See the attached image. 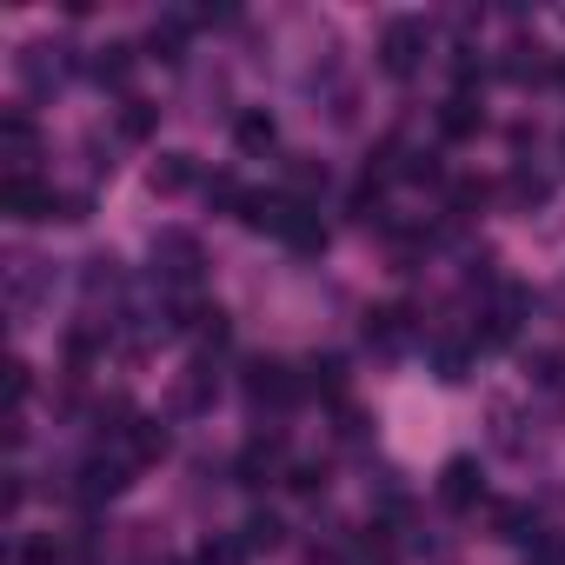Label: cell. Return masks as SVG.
Returning a JSON list of instances; mask_svg holds the SVG:
<instances>
[{"label":"cell","mask_w":565,"mask_h":565,"mask_svg":"<svg viewBox=\"0 0 565 565\" xmlns=\"http://www.w3.org/2000/svg\"><path fill=\"white\" fill-rule=\"evenodd\" d=\"M419 61H426V21H413V14L386 21V34H380V67L406 81V74H419Z\"/></svg>","instance_id":"obj_1"},{"label":"cell","mask_w":565,"mask_h":565,"mask_svg":"<svg viewBox=\"0 0 565 565\" xmlns=\"http://www.w3.org/2000/svg\"><path fill=\"white\" fill-rule=\"evenodd\" d=\"M0 206H8L14 220H54V213H67V200H54V186H41L34 173H8V180H0Z\"/></svg>","instance_id":"obj_2"},{"label":"cell","mask_w":565,"mask_h":565,"mask_svg":"<svg viewBox=\"0 0 565 565\" xmlns=\"http://www.w3.org/2000/svg\"><path fill=\"white\" fill-rule=\"evenodd\" d=\"M307 386L294 380V366H279V360H259L253 373H246V399L253 406H294Z\"/></svg>","instance_id":"obj_3"},{"label":"cell","mask_w":565,"mask_h":565,"mask_svg":"<svg viewBox=\"0 0 565 565\" xmlns=\"http://www.w3.org/2000/svg\"><path fill=\"white\" fill-rule=\"evenodd\" d=\"M153 266L173 279V287H193V279H200V246L186 233H160L153 239Z\"/></svg>","instance_id":"obj_4"},{"label":"cell","mask_w":565,"mask_h":565,"mask_svg":"<svg viewBox=\"0 0 565 565\" xmlns=\"http://www.w3.org/2000/svg\"><path fill=\"white\" fill-rule=\"evenodd\" d=\"M34 147H41V134H34V120H28L21 107H14V114H0V160H8V173H28Z\"/></svg>","instance_id":"obj_5"},{"label":"cell","mask_w":565,"mask_h":565,"mask_svg":"<svg viewBox=\"0 0 565 565\" xmlns=\"http://www.w3.org/2000/svg\"><path fill=\"white\" fill-rule=\"evenodd\" d=\"M127 472H134L127 459H87V466H81V499H87V505H94V499H120V492H127Z\"/></svg>","instance_id":"obj_6"},{"label":"cell","mask_w":565,"mask_h":565,"mask_svg":"<svg viewBox=\"0 0 565 565\" xmlns=\"http://www.w3.org/2000/svg\"><path fill=\"white\" fill-rule=\"evenodd\" d=\"M479 492H486L479 466H472V459H446V472H439V499H446L452 512H466V505H479Z\"/></svg>","instance_id":"obj_7"},{"label":"cell","mask_w":565,"mask_h":565,"mask_svg":"<svg viewBox=\"0 0 565 565\" xmlns=\"http://www.w3.org/2000/svg\"><path fill=\"white\" fill-rule=\"evenodd\" d=\"M120 446H127V466H153V459H167V426L127 419V426H120Z\"/></svg>","instance_id":"obj_8"},{"label":"cell","mask_w":565,"mask_h":565,"mask_svg":"<svg viewBox=\"0 0 565 565\" xmlns=\"http://www.w3.org/2000/svg\"><path fill=\"white\" fill-rule=\"evenodd\" d=\"M279 239L300 246V253H320V246H327V226H320V213H313L307 200H294V213H287V226H279Z\"/></svg>","instance_id":"obj_9"},{"label":"cell","mask_w":565,"mask_h":565,"mask_svg":"<svg viewBox=\"0 0 565 565\" xmlns=\"http://www.w3.org/2000/svg\"><path fill=\"white\" fill-rule=\"evenodd\" d=\"M439 134H446V140H472V134H479V100H472V94H452V100L439 107Z\"/></svg>","instance_id":"obj_10"},{"label":"cell","mask_w":565,"mask_h":565,"mask_svg":"<svg viewBox=\"0 0 565 565\" xmlns=\"http://www.w3.org/2000/svg\"><path fill=\"white\" fill-rule=\"evenodd\" d=\"M273 472H279V439H253L239 452V486H266Z\"/></svg>","instance_id":"obj_11"},{"label":"cell","mask_w":565,"mask_h":565,"mask_svg":"<svg viewBox=\"0 0 565 565\" xmlns=\"http://www.w3.org/2000/svg\"><path fill=\"white\" fill-rule=\"evenodd\" d=\"M233 140H239L246 153H266V147L279 140V127H273V114H239V127H233Z\"/></svg>","instance_id":"obj_12"},{"label":"cell","mask_w":565,"mask_h":565,"mask_svg":"<svg viewBox=\"0 0 565 565\" xmlns=\"http://www.w3.org/2000/svg\"><path fill=\"white\" fill-rule=\"evenodd\" d=\"M186 180H193V160L186 153H160L153 160V193H180Z\"/></svg>","instance_id":"obj_13"},{"label":"cell","mask_w":565,"mask_h":565,"mask_svg":"<svg viewBox=\"0 0 565 565\" xmlns=\"http://www.w3.org/2000/svg\"><path fill=\"white\" fill-rule=\"evenodd\" d=\"M366 340H380V347H399V340H406V307H380V313L366 320Z\"/></svg>","instance_id":"obj_14"},{"label":"cell","mask_w":565,"mask_h":565,"mask_svg":"<svg viewBox=\"0 0 565 565\" xmlns=\"http://www.w3.org/2000/svg\"><path fill=\"white\" fill-rule=\"evenodd\" d=\"M499 539H539V512L532 505H499Z\"/></svg>","instance_id":"obj_15"},{"label":"cell","mask_w":565,"mask_h":565,"mask_svg":"<svg viewBox=\"0 0 565 565\" xmlns=\"http://www.w3.org/2000/svg\"><path fill=\"white\" fill-rule=\"evenodd\" d=\"M153 120H160V107H153V100H127V107H120V134H127V140H147V134H153Z\"/></svg>","instance_id":"obj_16"},{"label":"cell","mask_w":565,"mask_h":565,"mask_svg":"<svg viewBox=\"0 0 565 565\" xmlns=\"http://www.w3.org/2000/svg\"><path fill=\"white\" fill-rule=\"evenodd\" d=\"M94 74H100V81H127V74H134V47H127V41H114V47H100V61H94Z\"/></svg>","instance_id":"obj_17"},{"label":"cell","mask_w":565,"mask_h":565,"mask_svg":"<svg viewBox=\"0 0 565 565\" xmlns=\"http://www.w3.org/2000/svg\"><path fill=\"white\" fill-rule=\"evenodd\" d=\"M206 386H213V373L193 360V366H186V380H180V406H206Z\"/></svg>","instance_id":"obj_18"},{"label":"cell","mask_w":565,"mask_h":565,"mask_svg":"<svg viewBox=\"0 0 565 565\" xmlns=\"http://www.w3.org/2000/svg\"><path fill=\"white\" fill-rule=\"evenodd\" d=\"M532 565H565V532H539L532 539Z\"/></svg>","instance_id":"obj_19"},{"label":"cell","mask_w":565,"mask_h":565,"mask_svg":"<svg viewBox=\"0 0 565 565\" xmlns=\"http://www.w3.org/2000/svg\"><path fill=\"white\" fill-rule=\"evenodd\" d=\"M239 545H279V519H266V512L246 519V539H239Z\"/></svg>","instance_id":"obj_20"},{"label":"cell","mask_w":565,"mask_h":565,"mask_svg":"<svg viewBox=\"0 0 565 565\" xmlns=\"http://www.w3.org/2000/svg\"><path fill=\"white\" fill-rule=\"evenodd\" d=\"M21 565H61V545L54 539H28L21 545Z\"/></svg>","instance_id":"obj_21"},{"label":"cell","mask_w":565,"mask_h":565,"mask_svg":"<svg viewBox=\"0 0 565 565\" xmlns=\"http://www.w3.org/2000/svg\"><path fill=\"white\" fill-rule=\"evenodd\" d=\"M153 54L160 61H180V28H153Z\"/></svg>","instance_id":"obj_22"},{"label":"cell","mask_w":565,"mask_h":565,"mask_svg":"<svg viewBox=\"0 0 565 565\" xmlns=\"http://www.w3.org/2000/svg\"><path fill=\"white\" fill-rule=\"evenodd\" d=\"M294 186H327V167L320 160H294Z\"/></svg>","instance_id":"obj_23"},{"label":"cell","mask_w":565,"mask_h":565,"mask_svg":"<svg viewBox=\"0 0 565 565\" xmlns=\"http://www.w3.org/2000/svg\"><path fill=\"white\" fill-rule=\"evenodd\" d=\"M320 486H327V472H320V466H300V472H294V492H320Z\"/></svg>","instance_id":"obj_24"},{"label":"cell","mask_w":565,"mask_h":565,"mask_svg":"<svg viewBox=\"0 0 565 565\" xmlns=\"http://www.w3.org/2000/svg\"><path fill=\"white\" fill-rule=\"evenodd\" d=\"M558 81H565V61H558Z\"/></svg>","instance_id":"obj_25"},{"label":"cell","mask_w":565,"mask_h":565,"mask_svg":"<svg viewBox=\"0 0 565 565\" xmlns=\"http://www.w3.org/2000/svg\"><path fill=\"white\" fill-rule=\"evenodd\" d=\"M558 147H565V134H558Z\"/></svg>","instance_id":"obj_26"},{"label":"cell","mask_w":565,"mask_h":565,"mask_svg":"<svg viewBox=\"0 0 565 565\" xmlns=\"http://www.w3.org/2000/svg\"><path fill=\"white\" fill-rule=\"evenodd\" d=\"M193 565H200V558H193Z\"/></svg>","instance_id":"obj_27"}]
</instances>
